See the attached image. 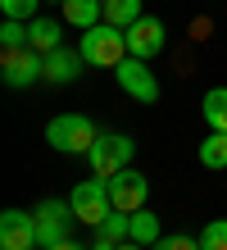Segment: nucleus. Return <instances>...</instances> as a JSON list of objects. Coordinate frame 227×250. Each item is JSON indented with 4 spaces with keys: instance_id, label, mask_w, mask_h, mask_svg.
I'll list each match as a JSON object with an SVG mask.
<instances>
[{
    "instance_id": "nucleus-9",
    "label": "nucleus",
    "mask_w": 227,
    "mask_h": 250,
    "mask_svg": "<svg viewBox=\"0 0 227 250\" xmlns=\"http://www.w3.org/2000/svg\"><path fill=\"white\" fill-rule=\"evenodd\" d=\"M0 250H37V214L27 209L0 214Z\"/></svg>"
},
{
    "instance_id": "nucleus-16",
    "label": "nucleus",
    "mask_w": 227,
    "mask_h": 250,
    "mask_svg": "<svg viewBox=\"0 0 227 250\" xmlns=\"http://www.w3.org/2000/svg\"><path fill=\"white\" fill-rule=\"evenodd\" d=\"M200 164L205 168H227V132H209L200 141Z\"/></svg>"
},
{
    "instance_id": "nucleus-6",
    "label": "nucleus",
    "mask_w": 227,
    "mask_h": 250,
    "mask_svg": "<svg viewBox=\"0 0 227 250\" xmlns=\"http://www.w3.org/2000/svg\"><path fill=\"white\" fill-rule=\"evenodd\" d=\"M32 214H37V246L41 250H50V246H59V241L73 237V223H78L73 205H64V200H41Z\"/></svg>"
},
{
    "instance_id": "nucleus-14",
    "label": "nucleus",
    "mask_w": 227,
    "mask_h": 250,
    "mask_svg": "<svg viewBox=\"0 0 227 250\" xmlns=\"http://www.w3.org/2000/svg\"><path fill=\"white\" fill-rule=\"evenodd\" d=\"M200 114H205L209 132H227V86H209L200 100Z\"/></svg>"
},
{
    "instance_id": "nucleus-3",
    "label": "nucleus",
    "mask_w": 227,
    "mask_h": 250,
    "mask_svg": "<svg viewBox=\"0 0 227 250\" xmlns=\"http://www.w3.org/2000/svg\"><path fill=\"white\" fill-rule=\"evenodd\" d=\"M132 155H136L132 137H123V132H100L86 159H91V168H96V178H114V173L132 168Z\"/></svg>"
},
{
    "instance_id": "nucleus-18",
    "label": "nucleus",
    "mask_w": 227,
    "mask_h": 250,
    "mask_svg": "<svg viewBox=\"0 0 227 250\" xmlns=\"http://www.w3.org/2000/svg\"><path fill=\"white\" fill-rule=\"evenodd\" d=\"M96 232H100V237H109V241H118V246H123V241H132V214L114 209V214L104 218V223H100Z\"/></svg>"
},
{
    "instance_id": "nucleus-22",
    "label": "nucleus",
    "mask_w": 227,
    "mask_h": 250,
    "mask_svg": "<svg viewBox=\"0 0 227 250\" xmlns=\"http://www.w3.org/2000/svg\"><path fill=\"white\" fill-rule=\"evenodd\" d=\"M150 250H200V241H195V237H182V232H173V237H159Z\"/></svg>"
},
{
    "instance_id": "nucleus-11",
    "label": "nucleus",
    "mask_w": 227,
    "mask_h": 250,
    "mask_svg": "<svg viewBox=\"0 0 227 250\" xmlns=\"http://www.w3.org/2000/svg\"><path fill=\"white\" fill-rule=\"evenodd\" d=\"M82 50H68V46H59L45 55V82H55V86H68V82H78V73H82Z\"/></svg>"
},
{
    "instance_id": "nucleus-20",
    "label": "nucleus",
    "mask_w": 227,
    "mask_h": 250,
    "mask_svg": "<svg viewBox=\"0 0 227 250\" xmlns=\"http://www.w3.org/2000/svg\"><path fill=\"white\" fill-rule=\"evenodd\" d=\"M37 5H41V0H0L5 19H19V23H32L37 19Z\"/></svg>"
},
{
    "instance_id": "nucleus-21",
    "label": "nucleus",
    "mask_w": 227,
    "mask_h": 250,
    "mask_svg": "<svg viewBox=\"0 0 227 250\" xmlns=\"http://www.w3.org/2000/svg\"><path fill=\"white\" fill-rule=\"evenodd\" d=\"M9 46H27V23L5 19V27H0V50H9Z\"/></svg>"
},
{
    "instance_id": "nucleus-17",
    "label": "nucleus",
    "mask_w": 227,
    "mask_h": 250,
    "mask_svg": "<svg viewBox=\"0 0 227 250\" xmlns=\"http://www.w3.org/2000/svg\"><path fill=\"white\" fill-rule=\"evenodd\" d=\"M159 237H164L159 218L150 214V209H136V214H132V241H141V246H155Z\"/></svg>"
},
{
    "instance_id": "nucleus-10",
    "label": "nucleus",
    "mask_w": 227,
    "mask_h": 250,
    "mask_svg": "<svg viewBox=\"0 0 227 250\" xmlns=\"http://www.w3.org/2000/svg\"><path fill=\"white\" fill-rule=\"evenodd\" d=\"M164 23L155 19V14H141L132 27H127V55H136V60H155V55L164 50Z\"/></svg>"
},
{
    "instance_id": "nucleus-13",
    "label": "nucleus",
    "mask_w": 227,
    "mask_h": 250,
    "mask_svg": "<svg viewBox=\"0 0 227 250\" xmlns=\"http://www.w3.org/2000/svg\"><path fill=\"white\" fill-rule=\"evenodd\" d=\"M64 23H73V27H96V23H104V0H64Z\"/></svg>"
},
{
    "instance_id": "nucleus-1",
    "label": "nucleus",
    "mask_w": 227,
    "mask_h": 250,
    "mask_svg": "<svg viewBox=\"0 0 227 250\" xmlns=\"http://www.w3.org/2000/svg\"><path fill=\"white\" fill-rule=\"evenodd\" d=\"M78 50H82V60L91 68H118V64L127 60V32L114 27V23H96V27L82 32Z\"/></svg>"
},
{
    "instance_id": "nucleus-19",
    "label": "nucleus",
    "mask_w": 227,
    "mask_h": 250,
    "mask_svg": "<svg viewBox=\"0 0 227 250\" xmlns=\"http://www.w3.org/2000/svg\"><path fill=\"white\" fill-rule=\"evenodd\" d=\"M200 250H227V218H214L200 232Z\"/></svg>"
},
{
    "instance_id": "nucleus-15",
    "label": "nucleus",
    "mask_w": 227,
    "mask_h": 250,
    "mask_svg": "<svg viewBox=\"0 0 227 250\" xmlns=\"http://www.w3.org/2000/svg\"><path fill=\"white\" fill-rule=\"evenodd\" d=\"M141 0H104V23H114V27H123V32H127V27L136 23V19H141Z\"/></svg>"
},
{
    "instance_id": "nucleus-5",
    "label": "nucleus",
    "mask_w": 227,
    "mask_h": 250,
    "mask_svg": "<svg viewBox=\"0 0 227 250\" xmlns=\"http://www.w3.org/2000/svg\"><path fill=\"white\" fill-rule=\"evenodd\" d=\"M68 205H73V214H78V223L100 228L104 218L114 214L109 182H104V178H96V182H78V187H73V196H68Z\"/></svg>"
},
{
    "instance_id": "nucleus-4",
    "label": "nucleus",
    "mask_w": 227,
    "mask_h": 250,
    "mask_svg": "<svg viewBox=\"0 0 227 250\" xmlns=\"http://www.w3.org/2000/svg\"><path fill=\"white\" fill-rule=\"evenodd\" d=\"M0 78H5V86L23 91V86H32V82L45 78V55L32 50V46H9V50H0Z\"/></svg>"
},
{
    "instance_id": "nucleus-24",
    "label": "nucleus",
    "mask_w": 227,
    "mask_h": 250,
    "mask_svg": "<svg viewBox=\"0 0 227 250\" xmlns=\"http://www.w3.org/2000/svg\"><path fill=\"white\" fill-rule=\"evenodd\" d=\"M50 250H91V246H82V241H73V237H68V241H59V246H50Z\"/></svg>"
},
{
    "instance_id": "nucleus-25",
    "label": "nucleus",
    "mask_w": 227,
    "mask_h": 250,
    "mask_svg": "<svg viewBox=\"0 0 227 250\" xmlns=\"http://www.w3.org/2000/svg\"><path fill=\"white\" fill-rule=\"evenodd\" d=\"M118 250H150V246H141V241H123Z\"/></svg>"
},
{
    "instance_id": "nucleus-12",
    "label": "nucleus",
    "mask_w": 227,
    "mask_h": 250,
    "mask_svg": "<svg viewBox=\"0 0 227 250\" xmlns=\"http://www.w3.org/2000/svg\"><path fill=\"white\" fill-rule=\"evenodd\" d=\"M27 46L41 50V55L59 50V46H64V27H59L55 19H32V23H27Z\"/></svg>"
},
{
    "instance_id": "nucleus-8",
    "label": "nucleus",
    "mask_w": 227,
    "mask_h": 250,
    "mask_svg": "<svg viewBox=\"0 0 227 250\" xmlns=\"http://www.w3.org/2000/svg\"><path fill=\"white\" fill-rule=\"evenodd\" d=\"M104 182H109V200H114V209H123V214L145 209L150 182H145L136 168H123V173H114V178H104Z\"/></svg>"
},
{
    "instance_id": "nucleus-2",
    "label": "nucleus",
    "mask_w": 227,
    "mask_h": 250,
    "mask_svg": "<svg viewBox=\"0 0 227 250\" xmlns=\"http://www.w3.org/2000/svg\"><path fill=\"white\" fill-rule=\"evenodd\" d=\"M96 137L100 132L86 114H59V119L45 123V146H55L59 155H91Z\"/></svg>"
},
{
    "instance_id": "nucleus-7",
    "label": "nucleus",
    "mask_w": 227,
    "mask_h": 250,
    "mask_svg": "<svg viewBox=\"0 0 227 250\" xmlns=\"http://www.w3.org/2000/svg\"><path fill=\"white\" fill-rule=\"evenodd\" d=\"M114 78H118V86H123L132 100H141V105H155V100H159V82H155V73L145 68V60H136V55H127V60L114 68Z\"/></svg>"
},
{
    "instance_id": "nucleus-23",
    "label": "nucleus",
    "mask_w": 227,
    "mask_h": 250,
    "mask_svg": "<svg viewBox=\"0 0 227 250\" xmlns=\"http://www.w3.org/2000/svg\"><path fill=\"white\" fill-rule=\"evenodd\" d=\"M91 250H118V241H109V237H100V232H96V246H91Z\"/></svg>"
}]
</instances>
